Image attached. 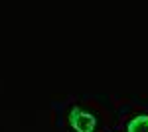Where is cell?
Listing matches in <instances>:
<instances>
[{
	"instance_id": "obj_1",
	"label": "cell",
	"mask_w": 148,
	"mask_h": 132,
	"mask_svg": "<svg viewBox=\"0 0 148 132\" xmlns=\"http://www.w3.org/2000/svg\"><path fill=\"white\" fill-rule=\"evenodd\" d=\"M69 124L77 132H93L95 124H97V118L91 112H85L81 109H73L69 112Z\"/></svg>"
},
{
	"instance_id": "obj_2",
	"label": "cell",
	"mask_w": 148,
	"mask_h": 132,
	"mask_svg": "<svg viewBox=\"0 0 148 132\" xmlns=\"http://www.w3.org/2000/svg\"><path fill=\"white\" fill-rule=\"evenodd\" d=\"M126 132H148V116H146V114L134 116L132 120L128 122Z\"/></svg>"
}]
</instances>
